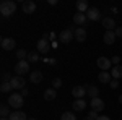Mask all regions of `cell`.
<instances>
[{
  "label": "cell",
  "mask_w": 122,
  "mask_h": 120,
  "mask_svg": "<svg viewBox=\"0 0 122 120\" xmlns=\"http://www.w3.org/2000/svg\"><path fill=\"white\" fill-rule=\"evenodd\" d=\"M28 50H25V49H20V50H16V58L18 60H28Z\"/></svg>",
  "instance_id": "25"
},
{
  "label": "cell",
  "mask_w": 122,
  "mask_h": 120,
  "mask_svg": "<svg viewBox=\"0 0 122 120\" xmlns=\"http://www.w3.org/2000/svg\"><path fill=\"white\" fill-rule=\"evenodd\" d=\"M10 107L7 106V104H2V107H0V115L2 117H10Z\"/></svg>",
  "instance_id": "27"
},
{
  "label": "cell",
  "mask_w": 122,
  "mask_h": 120,
  "mask_svg": "<svg viewBox=\"0 0 122 120\" xmlns=\"http://www.w3.org/2000/svg\"><path fill=\"white\" fill-rule=\"evenodd\" d=\"M86 106H88V102L85 101V99H75L73 104H72V107H73V112H81L86 109Z\"/></svg>",
  "instance_id": "14"
},
{
  "label": "cell",
  "mask_w": 122,
  "mask_h": 120,
  "mask_svg": "<svg viewBox=\"0 0 122 120\" xmlns=\"http://www.w3.org/2000/svg\"><path fill=\"white\" fill-rule=\"evenodd\" d=\"M76 10H78V13H86L90 7H88V2L86 0H78L76 2Z\"/></svg>",
  "instance_id": "22"
},
{
  "label": "cell",
  "mask_w": 122,
  "mask_h": 120,
  "mask_svg": "<svg viewBox=\"0 0 122 120\" xmlns=\"http://www.w3.org/2000/svg\"><path fill=\"white\" fill-rule=\"evenodd\" d=\"M21 8H23V13H26V15H33V13L36 11V3H34L33 0H26V2H23Z\"/></svg>",
  "instance_id": "7"
},
{
  "label": "cell",
  "mask_w": 122,
  "mask_h": 120,
  "mask_svg": "<svg viewBox=\"0 0 122 120\" xmlns=\"http://www.w3.org/2000/svg\"><path fill=\"white\" fill-rule=\"evenodd\" d=\"M111 75H112L114 80L122 78V65H116V67H112V68H111Z\"/></svg>",
  "instance_id": "23"
},
{
  "label": "cell",
  "mask_w": 122,
  "mask_h": 120,
  "mask_svg": "<svg viewBox=\"0 0 122 120\" xmlns=\"http://www.w3.org/2000/svg\"><path fill=\"white\" fill-rule=\"evenodd\" d=\"M11 89H13V88H11L10 83H2V86H0V91L2 92H10Z\"/></svg>",
  "instance_id": "30"
},
{
  "label": "cell",
  "mask_w": 122,
  "mask_h": 120,
  "mask_svg": "<svg viewBox=\"0 0 122 120\" xmlns=\"http://www.w3.org/2000/svg\"><path fill=\"white\" fill-rule=\"evenodd\" d=\"M56 97H57V89L47 88L46 91H44V99H46V101H54Z\"/></svg>",
  "instance_id": "20"
},
{
  "label": "cell",
  "mask_w": 122,
  "mask_h": 120,
  "mask_svg": "<svg viewBox=\"0 0 122 120\" xmlns=\"http://www.w3.org/2000/svg\"><path fill=\"white\" fill-rule=\"evenodd\" d=\"M90 106H91V110H94V112L104 110V102H103V99H101V97H94V99H91Z\"/></svg>",
  "instance_id": "8"
},
{
  "label": "cell",
  "mask_w": 122,
  "mask_h": 120,
  "mask_svg": "<svg viewBox=\"0 0 122 120\" xmlns=\"http://www.w3.org/2000/svg\"><path fill=\"white\" fill-rule=\"evenodd\" d=\"M96 63H98V67L101 68V72H107L109 68H111V60L109 58H106V57H99L98 60H96Z\"/></svg>",
  "instance_id": "10"
},
{
  "label": "cell",
  "mask_w": 122,
  "mask_h": 120,
  "mask_svg": "<svg viewBox=\"0 0 122 120\" xmlns=\"http://www.w3.org/2000/svg\"><path fill=\"white\" fill-rule=\"evenodd\" d=\"M72 94H73L75 99H83L85 96H86V88L85 86H75L72 89Z\"/></svg>",
  "instance_id": "15"
},
{
  "label": "cell",
  "mask_w": 122,
  "mask_h": 120,
  "mask_svg": "<svg viewBox=\"0 0 122 120\" xmlns=\"http://www.w3.org/2000/svg\"><path fill=\"white\" fill-rule=\"evenodd\" d=\"M8 104L10 107H13V109H21L23 107V104H25V101H23V96L20 94V92H13V94H10L8 97Z\"/></svg>",
  "instance_id": "2"
},
{
  "label": "cell",
  "mask_w": 122,
  "mask_h": 120,
  "mask_svg": "<svg viewBox=\"0 0 122 120\" xmlns=\"http://www.w3.org/2000/svg\"><path fill=\"white\" fill-rule=\"evenodd\" d=\"M83 120H94V119H91V117H90V115H86V117H85Z\"/></svg>",
  "instance_id": "39"
},
{
  "label": "cell",
  "mask_w": 122,
  "mask_h": 120,
  "mask_svg": "<svg viewBox=\"0 0 122 120\" xmlns=\"http://www.w3.org/2000/svg\"><path fill=\"white\" fill-rule=\"evenodd\" d=\"M75 39L78 41V42H85V41H86V29L85 28H76Z\"/></svg>",
  "instance_id": "19"
},
{
  "label": "cell",
  "mask_w": 122,
  "mask_h": 120,
  "mask_svg": "<svg viewBox=\"0 0 122 120\" xmlns=\"http://www.w3.org/2000/svg\"><path fill=\"white\" fill-rule=\"evenodd\" d=\"M49 5H52V7L57 5V0H49Z\"/></svg>",
  "instance_id": "38"
},
{
  "label": "cell",
  "mask_w": 122,
  "mask_h": 120,
  "mask_svg": "<svg viewBox=\"0 0 122 120\" xmlns=\"http://www.w3.org/2000/svg\"><path fill=\"white\" fill-rule=\"evenodd\" d=\"M60 120H76V117H75L73 112H64L60 115Z\"/></svg>",
  "instance_id": "28"
},
{
  "label": "cell",
  "mask_w": 122,
  "mask_h": 120,
  "mask_svg": "<svg viewBox=\"0 0 122 120\" xmlns=\"http://www.w3.org/2000/svg\"><path fill=\"white\" fill-rule=\"evenodd\" d=\"M98 120H111V119H109V117H106V115H99Z\"/></svg>",
  "instance_id": "37"
},
{
  "label": "cell",
  "mask_w": 122,
  "mask_h": 120,
  "mask_svg": "<svg viewBox=\"0 0 122 120\" xmlns=\"http://www.w3.org/2000/svg\"><path fill=\"white\" fill-rule=\"evenodd\" d=\"M16 11V3L13 0H3L0 3V13L7 18V16H11L13 13Z\"/></svg>",
  "instance_id": "1"
},
{
  "label": "cell",
  "mask_w": 122,
  "mask_h": 120,
  "mask_svg": "<svg viewBox=\"0 0 122 120\" xmlns=\"http://www.w3.org/2000/svg\"><path fill=\"white\" fill-rule=\"evenodd\" d=\"M116 33L114 31H106L104 33V44H107V46H111V44H114V41H116Z\"/></svg>",
  "instance_id": "17"
},
{
  "label": "cell",
  "mask_w": 122,
  "mask_h": 120,
  "mask_svg": "<svg viewBox=\"0 0 122 120\" xmlns=\"http://www.w3.org/2000/svg\"><path fill=\"white\" fill-rule=\"evenodd\" d=\"M98 80H99L101 83H104V84H109L111 81H112V75L109 73V72H101V73L98 75Z\"/></svg>",
  "instance_id": "18"
},
{
  "label": "cell",
  "mask_w": 122,
  "mask_h": 120,
  "mask_svg": "<svg viewBox=\"0 0 122 120\" xmlns=\"http://www.w3.org/2000/svg\"><path fill=\"white\" fill-rule=\"evenodd\" d=\"M29 80H31V83H34V84L41 83V81H42V73L36 70V72H33V73L29 75Z\"/></svg>",
  "instance_id": "24"
},
{
  "label": "cell",
  "mask_w": 122,
  "mask_h": 120,
  "mask_svg": "<svg viewBox=\"0 0 122 120\" xmlns=\"http://www.w3.org/2000/svg\"><path fill=\"white\" fill-rule=\"evenodd\" d=\"M73 37H75V34H73L70 29H64V31L59 34V42H62V44H68V42H72Z\"/></svg>",
  "instance_id": "5"
},
{
  "label": "cell",
  "mask_w": 122,
  "mask_h": 120,
  "mask_svg": "<svg viewBox=\"0 0 122 120\" xmlns=\"http://www.w3.org/2000/svg\"><path fill=\"white\" fill-rule=\"evenodd\" d=\"M28 120H38V119H36V117H29Z\"/></svg>",
  "instance_id": "40"
},
{
  "label": "cell",
  "mask_w": 122,
  "mask_h": 120,
  "mask_svg": "<svg viewBox=\"0 0 122 120\" xmlns=\"http://www.w3.org/2000/svg\"><path fill=\"white\" fill-rule=\"evenodd\" d=\"M10 84H11V88L13 89H18V91H21L23 88H26V78H23V76H13L11 78V81H10Z\"/></svg>",
  "instance_id": "4"
},
{
  "label": "cell",
  "mask_w": 122,
  "mask_h": 120,
  "mask_svg": "<svg viewBox=\"0 0 122 120\" xmlns=\"http://www.w3.org/2000/svg\"><path fill=\"white\" fill-rule=\"evenodd\" d=\"M119 102H121V104H122V94H121V96H119Z\"/></svg>",
  "instance_id": "41"
},
{
  "label": "cell",
  "mask_w": 122,
  "mask_h": 120,
  "mask_svg": "<svg viewBox=\"0 0 122 120\" xmlns=\"http://www.w3.org/2000/svg\"><path fill=\"white\" fill-rule=\"evenodd\" d=\"M88 115H90L91 119H94V120H98V117H99V115H98V112H94V110H91L90 114H88Z\"/></svg>",
  "instance_id": "33"
},
{
  "label": "cell",
  "mask_w": 122,
  "mask_h": 120,
  "mask_svg": "<svg viewBox=\"0 0 122 120\" xmlns=\"http://www.w3.org/2000/svg\"><path fill=\"white\" fill-rule=\"evenodd\" d=\"M38 60H39V54L36 50H33V52L28 54V62L29 63H34V62H38Z\"/></svg>",
  "instance_id": "26"
},
{
  "label": "cell",
  "mask_w": 122,
  "mask_h": 120,
  "mask_svg": "<svg viewBox=\"0 0 122 120\" xmlns=\"http://www.w3.org/2000/svg\"><path fill=\"white\" fill-rule=\"evenodd\" d=\"M15 72L18 76H25L29 72V62L28 60H20L18 63L15 65Z\"/></svg>",
  "instance_id": "3"
},
{
  "label": "cell",
  "mask_w": 122,
  "mask_h": 120,
  "mask_svg": "<svg viewBox=\"0 0 122 120\" xmlns=\"http://www.w3.org/2000/svg\"><path fill=\"white\" fill-rule=\"evenodd\" d=\"M86 16H88L90 21H98V19H101V11L98 8H94V7H91V8L86 11Z\"/></svg>",
  "instance_id": "12"
},
{
  "label": "cell",
  "mask_w": 122,
  "mask_h": 120,
  "mask_svg": "<svg viewBox=\"0 0 122 120\" xmlns=\"http://www.w3.org/2000/svg\"><path fill=\"white\" fill-rule=\"evenodd\" d=\"M0 44H2V49L3 50H13L15 46H16V42H15V39L13 37H2V41H0Z\"/></svg>",
  "instance_id": "6"
},
{
  "label": "cell",
  "mask_w": 122,
  "mask_h": 120,
  "mask_svg": "<svg viewBox=\"0 0 122 120\" xmlns=\"http://www.w3.org/2000/svg\"><path fill=\"white\" fill-rule=\"evenodd\" d=\"M109 86H111L112 89H116V88H119V80H114V78H112V81L109 83Z\"/></svg>",
  "instance_id": "32"
},
{
  "label": "cell",
  "mask_w": 122,
  "mask_h": 120,
  "mask_svg": "<svg viewBox=\"0 0 122 120\" xmlns=\"http://www.w3.org/2000/svg\"><path fill=\"white\" fill-rule=\"evenodd\" d=\"M111 63H112L114 67H116V65H119V63H121V57H119V55H114L112 58H111Z\"/></svg>",
  "instance_id": "31"
},
{
  "label": "cell",
  "mask_w": 122,
  "mask_h": 120,
  "mask_svg": "<svg viewBox=\"0 0 122 120\" xmlns=\"http://www.w3.org/2000/svg\"><path fill=\"white\" fill-rule=\"evenodd\" d=\"M46 62H47L49 65H56V63H57V60H56V58H47Z\"/></svg>",
  "instance_id": "36"
},
{
  "label": "cell",
  "mask_w": 122,
  "mask_h": 120,
  "mask_svg": "<svg viewBox=\"0 0 122 120\" xmlns=\"http://www.w3.org/2000/svg\"><path fill=\"white\" fill-rule=\"evenodd\" d=\"M2 120H10V119L8 117H2Z\"/></svg>",
  "instance_id": "42"
},
{
  "label": "cell",
  "mask_w": 122,
  "mask_h": 120,
  "mask_svg": "<svg viewBox=\"0 0 122 120\" xmlns=\"http://www.w3.org/2000/svg\"><path fill=\"white\" fill-rule=\"evenodd\" d=\"M114 33H116V36H117V37H122V28H116Z\"/></svg>",
  "instance_id": "35"
},
{
  "label": "cell",
  "mask_w": 122,
  "mask_h": 120,
  "mask_svg": "<svg viewBox=\"0 0 122 120\" xmlns=\"http://www.w3.org/2000/svg\"><path fill=\"white\" fill-rule=\"evenodd\" d=\"M10 120H28V117H26V114L25 112H21V110H15V112H11L10 114Z\"/></svg>",
  "instance_id": "21"
},
{
  "label": "cell",
  "mask_w": 122,
  "mask_h": 120,
  "mask_svg": "<svg viewBox=\"0 0 122 120\" xmlns=\"http://www.w3.org/2000/svg\"><path fill=\"white\" fill-rule=\"evenodd\" d=\"M62 84H64L62 78H54V80H52V88H54V89H59V88H62Z\"/></svg>",
  "instance_id": "29"
},
{
  "label": "cell",
  "mask_w": 122,
  "mask_h": 120,
  "mask_svg": "<svg viewBox=\"0 0 122 120\" xmlns=\"http://www.w3.org/2000/svg\"><path fill=\"white\" fill-rule=\"evenodd\" d=\"M36 49H38V52L47 54V52L51 50V44H49V41H47V39H39L38 44H36Z\"/></svg>",
  "instance_id": "9"
},
{
  "label": "cell",
  "mask_w": 122,
  "mask_h": 120,
  "mask_svg": "<svg viewBox=\"0 0 122 120\" xmlns=\"http://www.w3.org/2000/svg\"><path fill=\"white\" fill-rule=\"evenodd\" d=\"M101 24H103V28L106 29V31H116V21H114V18L106 16V18H103Z\"/></svg>",
  "instance_id": "11"
},
{
  "label": "cell",
  "mask_w": 122,
  "mask_h": 120,
  "mask_svg": "<svg viewBox=\"0 0 122 120\" xmlns=\"http://www.w3.org/2000/svg\"><path fill=\"white\" fill-rule=\"evenodd\" d=\"M20 94H21V96L25 97V96H28V94H29V89H26V88H23V89L20 91Z\"/></svg>",
  "instance_id": "34"
},
{
  "label": "cell",
  "mask_w": 122,
  "mask_h": 120,
  "mask_svg": "<svg viewBox=\"0 0 122 120\" xmlns=\"http://www.w3.org/2000/svg\"><path fill=\"white\" fill-rule=\"evenodd\" d=\"M86 21H88L86 13H75V15H73V23H75V24H78L80 28L86 24Z\"/></svg>",
  "instance_id": "13"
},
{
  "label": "cell",
  "mask_w": 122,
  "mask_h": 120,
  "mask_svg": "<svg viewBox=\"0 0 122 120\" xmlns=\"http://www.w3.org/2000/svg\"><path fill=\"white\" fill-rule=\"evenodd\" d=\"M86 88V94L94 99V97H99V89H98V86H94V84H90V86H85Z\"/></svg>",
  "instance_id": "16"
}]
</instances>
